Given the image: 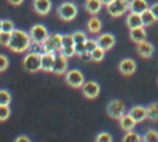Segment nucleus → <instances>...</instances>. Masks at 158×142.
Segmentation results:
<instances>
[{
    "instance_id": "nucleus-32",
    "label": "nucleus",
    "mask_w": 158,
    "mask_h": 142,
    "mask_svg": "<svg viewBox=\"0 0 158 142\" xmlns=\"http://www.w3.org/2000/svg\"><path fill=\"white\" fill-rule=\"evenodd\" d=\"M15 30V23L10 20V19H5L2 20V27H1V31H5V32H12Z\"/></svg>"
},
{
    "instance_id": "nucleus-38",
    "label": "nucleus",
    "mask_w": 158,
    "mask_h": 142,
    "mask_svg": "<svg viewBox=\"0 0 158 142\" xmlns=\"http://www.w3.org/2000/svg\"><path fill=\"white\" fill-rule=\"evenodd\" d=\"M74 48H75V56L80 57L84 52H86V48H85V42H81V43H75L74 44Z\"/></svg>"
},
{
    "instance_id": "nucleus-30",
    "label": "nucleus",
    "mask_w": 158,
    "mask_h": 142,
    "mask_svg": "<svg viewBox=\"0 0 158 142\" xmlns=\"http://www.w3.org/2000/svg\"><path fill=\"white\" fill-rule=\"evenodd\" d=\"M73 38H74V44H75V43L85 42L88 37L84 31H75V32H73Z\"/></svg>"
},
{
    "instance_id": "nucleus-36",
    "label": "nucleus",
    "mask_w": 158,
    "mask_h": 142,
    "mask_svg": "<svg viewBox=\"0 0 158 142\" xmlns=\"http://www.w3.org/2000/svg\"><path fill=\"white\" fill-rule=\"evenodd\" d=\"M96 47H98V42H96V40L86 38V41H85V48H86V52H90V53H91Z\"/></svg>"
},
{
    "instance_id": "nucleus-40",
    "label": "nucleus",
    "mask_w": 158,
    "mask_h": 142,
    "mask_svg": "<svg viewBox=\"0 0 158 142\" xmlns=\"http://www.w3.org/2000/svg\"><path fill=\"white\" fill-rule=\"evenodd\" d=\"M16 142H31V138L28 136H25V135H20L15 138Z\"/></svg>"
},
{
    "instance_id": "nucleus-15",
    "label": "nucleus",
    "mask_w": 158,
    "mask_h": 142,
    "mask_svg": "<svg viewBox=\"0 0 158 142\" xmlns=\"http://www.w3.org/2000/svg\"><path fill=\"white\" fill-rule=\"evenodd\" d=\"M128 114L136 120V122H142L146 119H148V111L146 106L142 105H133L132 107H130Z\"/></svg>"
},
{
    "instance_id": "nucleus-37",
    "label": "nucleus",
    "mask_w": 158,
    "mask_h": 142,
    "mask_svg": "<svg viewBox=\"0 0 158 142\" xmlns=\"http://www.w3.org/2000/svg\"><path fill=\"white\" fill-rule=\"evenodd\" d=\"M9 68V58L5 54H0V72H5Z\"/></svg>"
},
{
    "instance_id": "nucleus-11",
    "label": "nucleus",
    "mask_w": 158,
    "mask_h": 142,
    "mask_svg": "<svg viewBox=\"0 0 158 142\" xmlns=\"http://www.w3.org/2000/svg\"><path fill=\"white\" fill-rule=\"evenodd\" d=\"M56 53H48V52H42L41 53V70L52 73V69L54 67L56 62Z\"/></svg>"
},
{
    "instance_id": "nucleus-31",
    "label": "nucleus",
    "mask_w": 158,
    "mask_h": 142,
    "mask_svg": "<svg viewBox=\"0 0 158 142\" xmlns=\"http://www.w3.org/2000/svg\"><path fill=\"white\" fill-rule=\"evenodd\" d=\"M60 54L65 56L67 58H70L73 56H75V48L74 46H65V47H62L60 51H59Z\"/></svg>"
},
{
    "instance_id": "nucleus-6",
    "label": "nucleus",
    "mask_w": 158,
    "mask_h": 142,
    "mask_svg": "<svg viewBox=\"0 0 158 142\" xmlns=\"http://www.w3.org/2000/svg\"><path fill=\"white\" fill-rule=\"evenodd\" d=\"M64 79H65V83L72 86V88H81L83 84L85 83V77L84 74L81 73V70L79 69H69L65 72V75H64Z\"/></svg>"
},
{
    "instance_id": "nucleus-39",
    "label": "nucleus",
    "mask_w": 158,
    "mask_h": 142,
    "mask_svg": "<svg viewBox=\"0 0 158 142\" xmlns=\"http://www.w3.org/2000/svg\"><path fill=\"white\" fill-rule=\"evenodd\" d=\"M149 10L153 12V15H154L156 20L158 21V2H156V4H152V5L149 6Z\"/></svg>"
},
{
    "instance_id": "nucleus-21",
    "label": "nucleus",
    "mask_w": 158,
    "mask_h": 142,
    "mask_svg": "<svg viewBox=\"0 0 158 142\" xmlns=\"http://www.w3.org/2000/svg\"><path fill=\"white\" fill-rule=\"evenodd\" d=\"M149 9V4L147 0H130V11L136 14H142Z\"/></svg>"
},
{
    "instance_id": "nucleus-25",
    "label": "nucleus",
    "mask_w": 158,
    "mask_h": 142,
    "mask_svg": "<svg viewBox=\"0 0 158 142\" xmlns=\"http://www.w3.org/2000/svg\"><path fill=\"white\" fill-rule=\"evenodd\" d=\"M148 119L152 121H158V102H152L147 106Z\"/></svg>"
},
{
    "instance_id": "nucleus-7",
    "label": "nucleus",
    "mask_w": 158,
    "mask_h": 142,
    "mask_svg": "<svg viewBox=\"0 0 158 142\" xmlns=\"http://www.w3.org/2000/svg\"><path fill=\"white\" fill-rule=\"evenodd\" d=\"M106 112H107V115H109L111 119L118 120L123 114H126V105H125L123 100H121V99L111 100V101L107 104Z\"/></svg>"
},
{
    "instance_id": "nucleus-17",
    "label": "nucleus",
    "mask_w": 158,
    "mask_h": 142,
    "mask_svg": "<svg viewBox=\"0 0 158 142\" xmlns=\"http://www.w3.org/2000/svg\"><path fill=\"white\" fill-rule=\"evenodd\" d=\"M102 1L101 0H85L84 2V9L88 14H90L91 16L93 15H98L101 9H102Z\"/></svg>"
},
{
    "instance_id": "nucleus-19",
    "label": "nucleus",
    "mask_w": 158,
    "mask_h": 142,
    "mask_svg": "<svg viewBox=\"0 0 158 142\" xmlns=\"http://www.w3.org/2000/svg\"><path fill=\"white\" fill-rule=\"evenodd\" d=\"M127 27L131 30V28H136V27H141L143 26L142 23V19H141V14H136V12H131L126 16V20H125Z\"/></svg>"
},
{
    "instance_id": "nucleus-12",
    "label": "nucleus",
    "mask_w": 158,
    "mask_h": 142,
    "mask_svg": "<svg viewBox=\"0 0 158 142\" xmlns=\"http://www.w3.org/2000/svg\"><path fill=\"white\" fill-rule=\"evenodd\" d=\"M96 42H98V46L104 48L105 51H109L111 49L115 43H116V38L112 33H100L96 38Z\"/></svg>"
},
{
    "instance_id": "nucleus-33",
    "label": "nucleus",
    "mask_w": 158,
    "mask_h": 142,
    "mask_svg": "<svg viewBox=\"0 0 158 142\" xmlns=\"http://www.w3.org/2000/svg\"><path fill=\"white\" fill-rule=\"evenodd\" d=\"M65 46H74L73 33H65V35H62V47H65Z\"/></svg>"
},
{
    "instance_id": "nucleus-34",
    "label": "nucleus",
    "mask_w": 158,
    "mask_h": 142,
    "mask_svg": "<svg viewBox=\"0 0 158 142\" xmlns=\"http://www.w3.org/2000/svg\"><path fill=\"white\" fill-rule=\"evenodd\" d=\"M11 38V32H5V31H0V44L7 47L9 42Z\"/></svg>"
},
{
    "instance_id": "nucleus-42",
    "label": "nucleus",
    "mask_w": 158,
    "mask_h": 142,
    "mask_svg": "<svg viewBox=\"0 0 158 142\" xmlns=\"http://www.w3.org/2000/svg\"><path fill=\"white\" fill-rule=\"evenodd\" d=\"M23 1H25V0H7V2H9V4H11V5H15V6H19V5H21Z\"/></svg>"
},
{
    "instance_id": "nucleus-18",
    "label": "nucleus",
    "mask_w": 158,
    "mask_h": 142,
    "mask_svg": "<svg viewBox=\"0 0 158 142\" xmlns=\"http://www.w3.org/2000/svg\"><path fill=\"white\" fill-rule=\"evenodd\" d=\"M118 122H120V127L123 130V131H132L133 128H135V126H136V120L128 114V112H126V114H123L120 119H118Z\"/></svg>"
},
{
    "instance_id": "nucleus-28",
    "label": "nucleus",
    "mask_w": 158,
    "mask_h": 142,
    "mask_svg": "<svg viewBox=\"0 0 158 142\" xmlns=\"http://www.w3.org/2000/svg\"><path fill=\"white\" fill-rule=\"evenodd\" d=\"M10 102L11 94L5 89H0V105H10Z\"/></svg>"
},
{
    "instance_id": "nucleus-26",
    "label": "nucleus",
    "mask_w": 158,
    "mask_h": 142,
    "mask_svg": "<svg viewBox=\"0 0 158 142\" xmlns=\"http://www.w3.org/2000/svg\"><path fill=\"white\" fill-rule=\"evenodd\" d=\"M105 49L104 48H101V47H96L93 52H91V61L93 62H96V63H99V62H101L104 58H105Z\"/></svg>"
},
{
    "instance_id": "nucleus-20",
    "label": "nucleus",
    "mask_w": 158,
    "mask_h": 142,
    "mask_svg": "<svg viewBox=\"0 0 158 142\" xmlns=\"http://www.w3.org/2000/svg\"><path fill=\"white\" fill-rule=\"evenodd\" d=\"M130 38H131L135 43H139V42H142V41H146L147 33H146L144 26L136 27V28H131V30H130Z\"/></svg>"
},
{
    "instance_id": "nucleus-4",
    "label": "nucleus",
    "mask_w": 158,
    "mask_h": 142,
    "mask_svg": "<svg viewBox=\"0 0 158 142\" xmlns=\"http://www.w3.org/2000/svg\"><path fill=\"white\" fill-rule=\"evenodd\" d=\"M106 10L111 17H120L130 11V0H112L106 6Z\"/></svg>"
},
{
    "instance_id": "nucleus-24",
    "label": "nucleus",
    "mask_w": 158,
    "mask_h": 142,
    "mask_svg": "<svg viewBox=\"0 0 158 142\" xmlns=\"http://www.w3.org/2000/svg\"><path fill=\"white\" fill-rule=\"evenodd\" d=\"M122 141H125V142H141V141H143V137L137 132L127 131L126 135L122 137Z\"/></svg>"
},
{
    "instance_id": "nucleus-22",
    "label": "nucleus",
    "mask_w": 158,
    "mask_h": 142,
    "mask_svg": "<svg viewBox=\"0 0 158 142\" xmlns=\"http://www.w3.org/2000/svg\"><path fill=\"white\" fill-rule=\"evenodd\" d=\"M101 27H102V23H101V20L96 16V15H93L88 22H86V28L90 33L95 35V33H99L101 31Z\"/></svg>"
},
{
    "instance_id": "nucleus-2",
    "label": "nucleus",
    "mask_w": 158,
    "mask_h": 142,
    "mask_svg": "<svg viewBox=\"0 0 158 142\" xmlns=\"http://www.w3.org/2000/svg\"><path fill=\"white\" fill-rule=\"evenodd\" d=\"M57 16L62 20V21H72L77 17L78 15V6L72 2V1H65V2H62L57 6Z\"/></svg>"
},
{
    "instance_id": "nucleus-14",
    "label": "nucleus",
    "mask_w": 158,
    "mask_h": 142,
    "mask_svg": "<svg viewBox=\"0 0 158 142\" xmlns=\"http://www.w3.org/2000/svg\"><path fill=\"white\" fill-rule=\"evenodd\" d=\"M136 52L142 58H151L153 56V53H154V46L146 40V41H142V42L137 43Z\"/></svg>"
},
{
    "instance_id": "nucleus-8",
    "label": "nucleus",
    "mask_w": 158,
    "mask_h": 142,
    "mask_svg": "<svg viewBox=\"0 0 158 142\" xmlns=\"http://www.w3.org/2000/svg\"><path fill=\"white\" fill-rule=\"evenodd\" d=\"M28 33H30V36L32 38V42H36V43H40V44L43 43L49 36L48 28L42 23H35L30 28Z\"/></svg>"
},
{
    "instance_id": "nucleus-9",
    "label": "nucleus",
    "mask_w": 158,
    "mask_h": 142,
    "mask_svg": "<svg viewBox=\"0 0 158 142\" xmlns=\"http://www.w3.org/2000/svg\"><path fill=\"white\" fill-rule=\"evenodd\" d=\"M100 89H101V88H100V84L96 83V81H94V80H88V81H85V83L83 84V86H81L83 95H84L86 99H90V100H93V99H95V98L99 96Z\"/></svg>"
},
{
    "instance_id": "nucleus-13",
    "label": "nucleus",
    "mask_w": 158,
    "mask_h": 142,
    "mask_svg": "<svg viewBox=\"0 0 158 142\" xmlns=\"http://www.w3.org/2000/svg\"><path fill=\"white\" fill-rule=\"evenodd\" d=\"M68 59L65 56L60 54L58 52L57 57H56V62H54V67L52 69V73L60 75V74H65V72L68 70Z\"/></svg>"
},
{
    "instance_id": "nucleus-35",
    "label": "nucleus",
    "mask_w": 158,
    "mask_h": 142,
    "mask_svg": "<svg viewBox=\"0 0 158 142\" xmlns=\"http://www.w3.org/2000/svg\"><path fill=\"white\" fill-rule=\"evenodd\" d=\"M96 142H111L112 141V136L109 132H100L96 137H95Z\"/></svg>"
},
{
    "instance_id": "nucleus-27",
    "label": "nucleus",
    "mask_w": 158,
    "mask_h": 142,
    "mask_svg": "<svg viewBox=\"0 0 158 142\" xmlns=\"http://www.w3.org/2000/svg\"><path fill=\"white\" fill-rule=\"evenodd\" d=\"M142 137H143V141L146 142H158V131L151 128Z\"/></svg>"
},
{
    "instance_id": "nucleus-10",
    "label": "nucleus",
    "mask_w": 158,
    "mask_h": 142,
    "mask_svg": "<svg viewBox=\"0 0 158 142\" xmlns=\"http://www.w3.org/2000/svg\"><path fill=\"white\" fill-rule=\"evenodd\" d=\"M117 69L123 75H132L137 69V63H136L135 59H132L130 57H126V58H123L118 62Z\"/></svg>"
},
{
    "instance_id": "nucleus-23",
    "label": "nucleus",
    "mask_w": 158,
    "mask_h": 142,
    "mask_svg": "<svg viewBox=\"0 0 158 142\" xmlns=\"http://www.w3.org/2000/svg\"><path fill=\"white\" fill-rule=\"evenodd\" d=\"M141 19H142V23H143L144 27L151 26V25H153V23L157 21L156 17H154V15H153V12H152L149 9H147L146 11H143V12L141 14Z\"/></svg>"
},
{
    "instance_id": "nucleus-44",
    "label": "nucleus",
    "mask_w": 158,
    "mask_h": 142,
    "mask_svg": "<svg viewBox=\"0 0 158 142\" xmlns=\"http://www.w3.org/2000/svg\"><path fill=\"white\" fill-rule=\"evenodd\" d=\"M1 27H2V20L0 19V31H1Z\"/></svg>"
},
{
    "instance_id": "nucleus-45",
    "label": "nucleus",
    "mask_w": 158,
    "mask_h": 142,
    "mask_svg": "<svg viewBox=\"0 0 158 142\" xmlns=\"http://www.w3.org/2000/svg\"><path fill=\"white\" fill-rule=\"evenodd\" d=\"M157 83H158V80H157Z\"/></svg>"
},
{
    "instance_id": "nucleus-5",
    "label": "nucleus",
    "mask_w": 158,
    "mask_h": 142,
    "mask_svg": "<svg viewBox=\"0 0 158 142\" xmlns=\"http://www.w3.org/2000/svg\"><path fill=\"white\" fill-rule=\"evenodd\" d=\"M60 48H62V35L60 33H49L48 38L43 43H41L42 52L56 53V52H59Z\"/></svg>"
},
{
    "instance_id": "nucleus-43",
    "label": "nucleus",
    "mask_w": 158,
    "mask_h": 142,
    "mask_svg": "<svg viewBox=\"0 0 158 142\" xmlns=\"http://www.w3.org/2000/svg\"><path fill=\"white\" fill-rule=\"evenodd\" d=\"M101 1H102V4H104L105 6H107V5H109V4H110L112 0H101Z\"/></svg>"
},
{
    "instance_id": "nucleus-29",
    "label": "nucleus",
    "mask_w": 158,
    "mask_h": 142,
    "mask_svg": "<svg viewBox=\"0 0 158 142\" xmlns=\"http://www.w3.org/2000/svg\"><path fill=\"white\" fill-rule=\"evenodd\" d=\"M11 110L9 105H0V121H5L10 117Z\"/></svg>"
},
{
    "instance_id": "nucleus-3",
    "label": "nucleus",
    "mask_w": 158,
    "mask_h": 142,
    "mask_svg": "<svg viewBox=\"0 0 158 142\" xmlns=\"http://www.w3.org/2000/svg\"><path fill=\"white\" fill-rule=\"evenodd\" d=\"M41 53L31 51L25 56V58L22 61V64H23V68H25L26 72L36 73V72L41 70Z\"/></svg>"
},
{
    "instance_id": "nucleus-16",
    "label": "nucleus",
    "mask_w": 158,
    "mask_h": 142,
    "mask_svg": "<svg viewBox=\"0 0 158 142\" xmlns=\"http://www.w3.org/2000/svg\"><path fill=\"white\" fill-rule=\"evenodd\" d=\"M32 5H33V10L41 16L49 14L52 10V1L51 0H33Z\"/></svg>"
},
{
    "instance_id": "nucleus-1",
    "label": "nucleus",
    "mask_w": 158,
    "mask_h": 142,
    "mask_svg": "<svg viewBox=\"0 0 158 142\" xmlns=\"http://www.w3.org/2000/svg\"><path fill=\"white\" fill-rule=\"evenodd\" d=\"M31 44H32V38L30 33L23 30L15 28L11 32V38L7 48L15 53H23L30 49Z\"/></svg>"
},
{
    "instance_id": "nucleus-41",
    "label": "nucleus",
    "mask_w": 158,
    "mask_h": 142,
    "mask_svg": "<svg viewBox=\"0 0 158 142\" xmlns=\"http://www.w3.org/2000/svg\"><path fill=\"white\" fill-rule=\"evenodd\" d=\"M80 58L84 59V61H91V53H90V52H84V53L80 56Z\"/></svg>"
}]
</instances>
